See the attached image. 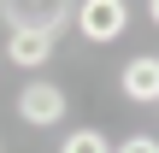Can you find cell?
Masks as SVG:
<instances>
[{
    "mask_svg": "<svg viewBox=\"0 0 159 153\" xmlns=\"http://www.w3.org/2000/svg\"><path fill=\"white\" fill-rule=\"evenodd\" d=\"M0 24L12 29H47L65 35V24H77V0H0Z\"/></svg>",
    "mask_w": 159,
    "mask_h": 153,
    "instance_id": "obj_1",
    "label": "cell"
},
{
    "mask_svg": "<svg viewBox=\"0 0 159 153\" xmlns=\"http://www.w3.org/2000/svg\"><path fill=\"white\" fill-rule=\"evenodd\" d=\"M65 88L59 83H47V77H35V83H24L18 88V118L24 124H35V130H53V124H65Z\"/></svg>",
    "mask_w": 159,
    "mask_h": 153,
    "instance_id": "obj_2",
    "label": "cell"
},
{
    "mask_svg": "<svg viewBox=\"0 0 159 153\" xmlns=\"http://www.w3.org/2000/svg\"><path fill=\"white\" fill-rule=\"evenodd\" d=\"M130 29V0H77V35L83 41H118Z\"/></svg>",
    "mask_w": 159,
    "mask_h": 153,
    "instance_id": "obj_3",
    "label": "cell"
},
{
    "mask_svg": "<svg viewBox=\"0 0 159 153\" xmlns=\"http://www.w3.org/2000/svg\"><path fill=\"white\" fill-rule=\"evenodd\" d=\"M118 88H124V100H136V106H159V59L153 53H136V59L124 65Z\"/></svg>",
    "mask_w": 159,
    "mask_h": 153,
    "instance_id": "obj_4",
    "label": "cell"
},
{
    "mask_svg": "<svg viewBox=\"0 0 159 153\" xmlns=\"http://www.w3.org/2000/svg\"><path fill=\"white\" fill-rule=\"evenodd\" d=\"M53 47H59V35H47V29H12L6 35V59L24 65V71H41L53 59Z\"/></svg>",
    "mask_w": 159,
    "mask_h": 153,
    "instance_id": "obj_5",
    "label": "cell"
},
{
    "mask_svg": "<svg viewBox=\"0 0 159 153\" xmlns=\"http://www.w3.org/2000/svg\"><path fill=\"white\" fill-rule=\"evenodd\" d=\"M59 153H112V142H106L100 130H71V136L59 142Z\"/></svg>",
    "mask_w": 159,
    "mask_h": 153,
    "instance_id": "obj_6",
    "label": "cell"
},
{
    "mask_svg": "<svg viewBox=\"0 0 159 153\" xmlns=\"http://www.w3.org/2000/svg\"><path fill=\"white\" fill-rule=\"evenodd\" d=\"M112 153H159V136H124Z\"/></svg>",
    "mask_w": 159,
    "mask_h": 153,
    "instance_id": "obj_7",
    "label": "cell"
},
{
    "mask_svg": "<svg viewBox=\"0 0 159 153\" xmlns=\"http://www.w3.org/2000/svg\"><path fill=\"white\" fill-rule=\"evenodd\" d=\"M148 18H153V24H159V0H148Z\"/></svg>",
    "mask_w": 159,
    "mask_h": 153,
    "instance_id": "obj_8",
    "label": "cell"
}]
</instances>
